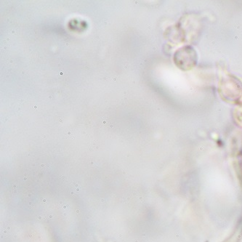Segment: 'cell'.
Instances as JSON below:
<instances>
[{"label":"cell","mask_w":242,"mask_h":242,"mask_svg":"<svg viewBox=\"0 0 242 242\" xmlns=\"http://www.w3.org/2000/svg\"><path fill=\"white\" fill-rule=\"evenodd\" d=\"M241 236V231L236 232L235 233L233 236L230 238H229L228 240H226L224 242H237L239 241V237Z\"/></svg>","instance_id":"obj_1"},{"label":"cell","mask_w":242,"mask_h":242,"mask_svg":"<svg viewBox=\"0 0 242 242\" xmlns=\"http://www.w3.org/2000/svg\"><path fill=\"white\" fill-rule=\"evenodd\" d=\"M101 124L102 126H108V121L106 118L103 117V118L101 119Z\"/></svg>","instance_id":"obj_3"},{"label":"cell","mask_w":242,"mask_h":242,"mask_svg":"<svg viewBox=\"0 0 242 242\" xmlns=\"http://www.w3.org/2000/svg\"><path fill=\"white\" fill-rule=\"evenodd\" d=\"M61 180H65V177H64V176H62V177H61Z\"/></svg>","instance_id":"obj_4"},{"label":"cell","mask_w":242,"mask_h":242,"mask_svg":"<svg viewBox=\"0 0 242 242\" xmlns=\"http://www.w3.org/2000/svg\"><path fill=\"white\" fill-rule=\"evenodd\" d=\"M74 133H75V132H74V130H73V129H68V130H67L66 131H65V134L68 138H74Z\"/></svg>","instance_id":"obj_2"}]
</instances>
